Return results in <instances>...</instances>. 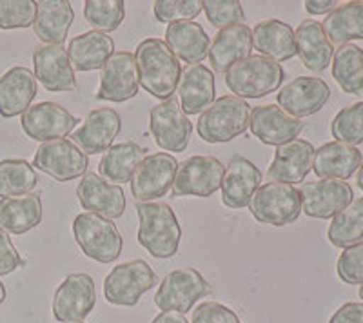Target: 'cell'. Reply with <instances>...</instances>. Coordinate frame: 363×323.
Here are the masks:
<instances>
[{
  "label": "cell",
  "mask_w": 363,
  "mask_h": 323,
  "mask_svg": "<svg viewBox=\"0 0 363 323\" xmlns=\"http://www.w3.org/2000/svg\"><path fill=\"white\" fill-rule=\"evenodd\" d=\"M140 86L155 98H173L182 76L180 60L160 38H145L135 51Z\"/></svg>",
  "instance_id": "6da1fadb"
},
{
  "label": "cell",
  "mask_w": 363,
  "mask_h": 323,
  "mask_svg": "<svg viewBox=\"0 0 363 323\" xmlns=\"http://www.w3.org/2000/svg\"><path fill=\"white\" fill-rule=\"evenodd\" d=\"M249 128L262 144L280 147V145L296 140V137H300V133L303 131V122L287 115L280 106L269 104L251 109Z\"/></svg>",
  "instance_id": "d6986e66"
},
{
  "label": "cell",
  "mask_w": 363,
  "mask_h": 323,
  "mask_svg": "<svg viewBox=\"0 0 363 323\" xmlns=\"http://www.w3.org/2000/svg\"><path fill=\"white\" fill-rule=\"evenodd\" d=\"M138 215V244L151 256L173 258L178 253L182 240V227L169 203L145 202L136 203Z\"/></svg>",
  "instance_id": "7a4b0ae2"
},
{
  "label": "cell",
  "mask_w": 363,
  "mask_h": 323,
  "mask_svg": "<svg viewBox=\"0 0 363 323\" xmlns=\"http://www.w3.org/2000/svg\"><path fill=\"white\" fill-rule=\"evenodd\" d=\"M225 167L216 157L196 154L178 164L173 183V196L209 198L222 187Z\"/></svg>",
  "instance_id": "9c48e42d"
},
{
  "label": "cell",
  "mask_w": 363,
  "mask_h": 323,
  "mask_svg": "<svg viewBox=\"0 0 363 323\" xmlns=\"http://www.w3.org/2000/svg\"><path fill=\"white\" fill-rule=\"evenodd\" d=\"M252 53V29L247 24H236L220 29L209 47V60L216 73H223L233 64L245 60Z\"/></svg>",
  "instance_id": "83f0119b"
},
{
  "label": "cell",
  "mask_w": 363,
  "mask_h": 323,
  "mask_svg": "<svg viewBox=\"0 0 363 323\" xmlns=\"http://www.w3.org/2000/svg\"><path fill=\"white\" fill-rule=\"evenodd\" d=\"M333 79L343 93L363 91V50L354 44L340 46L333 55Z\"/></svg>",
  "instance_id": "d590c367"
},
{
  "label": "cell",
  "mask_w": 363,
  "mask_h": 323,
  "mask_svg": "<svg viewBox=\"0 0 363 323\" xmlns=\"http://www.w3.org/2000/svg\"><path fill=\"white\" fill-rule=\"evenodd\" d=\"M362 164L363 157L358 147L342 142H327L314 151L313 169L318 178L345 182L359 169Z\"/></svg>",
  "instance_id": "484cf974"
},
{
  "label": "cell",
  "mask_w": 363,
  "mask_h": 323,
  "mask_svg": "<svg viewBox=\"0 0 363 323\" xmlns=\"http://www.w3.org/2000/svg\"><path fill=\"white\" fill-rule=\"evenodd\" d=\"M330 133L342 144L354 147L363 144V102L343 108L330 124Z\"/></svg>",
  "instance_id": "ab89813d"
},
{
  "label": "cell",
  "mask_w": 363,
  "mask_h": 323,
  "mask_svg": "<svg viewBox=\"0 0 363 323\" xmlns=\"http://www.w3.org/2000/svg\"><path fill=\"white\" fill-rule=\"evenodd\" d=\"M336 8L335 0H307L306 9L311 15H325Z\"/></svg>",
  "instance_id": "c3c4849f"
},
{
  "label": "cell",
  "mask_w": 363,
  "mask_h": 323,
  "mask_svg": "<svg viewBox=\"0 0 363 323\" xmlns=\"http://www.w3.org/2000/svg\"><path fill=\"white\" fill-rule=\"evenodd\" d=\"M213 287L206 278L193 267L171 271L158 285L155 295V305L162 312H180L186 314L194 307V303L203 296L211 295Z\"/></svg>",
  "instance_id": "ba28073f"
},
{
  "label": "cell",
  "mask_w": 363,
  "mask_h": 323,
  "mask_svg": "<svg viewBox=\"0 0 363 323\" xmlns=\"http://www.w3.org/2000/svg\"><path fill=\"white\" fill-rule=\"evenodd\" d=\"M115 55V40L111 35L100 33V31H87V33L77 35L69 40L67 46V57L71 66L77 71H96L102 69L104 64Z\"/></svg>",
  "instance_id": "1f68e13d"
},
{
  "label": "cell",
  "mask_w": 363,
  "mask_h": 323,
  "mask_svg": "<svg viewBox=\"0 0 363 323\" xmlns=\"http://www.w3.org/2000/svg\"><path fill=\"white\" fill-rule=\"evenodd\" d=\"M178 95H180L182 111L189 115H199L213 106L216 96V84L213 71L203 64L187 66L182 71L178 82Z\"/></svg>",
  "instance_id": "d4e9b609"
},
{
  "label": "cell",
  "mask_w": 363,
  "mask_h": 323,
  "mask_svg": "<svg viewBox=\"0 0 363 323\" xmlns=\"http://www.w3.org/2000/svg\"><path fill=\"white\" fill-rule=\"evenodd\" d=\"M164 42L178 60H184L189 66L203 62L209 57V35L194 21L173 22L167 26Z\"/></svg>",
  "instance_id": "4316f807"
},
{
  "label": "cell",
  "mask_w": 363,
  "mask_h": 323,
  "mask_svg": "<svg viewBox=\"0 0 363 323\" xmlns=\"http://www.w3.org/2000/svg\"><path fill=\"white\" fill-rule=\"evenodd\" d=\"M37 96V79L31 69L15 66L0 76V116L24 115Z\"/></svg>",
  "instance_id": "cb8c5ba5"
},
{
  "label": "cell",
  "mask_w": 363,
  "mask_h": 323,
  "mask_svg": "<svg viewBox=\"0 0 363 323\" xmlns=\"http://www.w3.org/2000/svg\"><path fill=\"white\" fill-rule=\"evenodd\" d=\"M77 124H79V118L55 102H40V104L31 106L21 118L26 137L42 142V144L62 140L64 137L71 135Z\"/></svg>",
  "instance_id": "9a60e30c"
},
{
  "label": "cell",
  "mask_w": 363,
  "mask_h": 323,
  "mask_svg": "<svg viewBox=\"0 0 363 323\" xmlns=\"http://www.w3.org/2000/svg\"><path fill=\"white\" fill-rule=\"evenodd\" d=\"M35 79L51 93H69L77 89V79L67 50L64 46H40L33 53Z\"/></svg>",
  "instance_id": "ffe728a7"
},
{
  "label": "cell",
  "mask_w": 363,
  "mask_h": 323,
  "mask_svg": "<svg viewBox=\"0 0 363 323\" xmlns=\"http://www.w3.org/2000/svg\"><path fill=\"white\" fill-rule=\"evenodd\" d=\"M145 151V147H140L135 142L111 145L99 162L100 176L111 183L131 182L133 174L144 160Z\"/></svg>",
  "instance_id": "836d02e7"
},
{
  "label": "cell",
  "mask_w": 363,
  "mask_h": 323,
  "mask_svg": "<svg viewBox=\"0 0 363 323\" xmlns=\"http://www.w3.org/2000/svg\"><path fill=\"white\" fill-rule=\"evenodd\" d=\"M33 167L50 174L57 182H69L87 173L89 158L71 140H53L38 145L33 158Z\"/></svg>",
  "instance_id": "30bf717a"
},
{
  "label": "cell",
  "mask_w": 363,
  "mask_h": 323,
  "mask_svg": "<svg viewBox=\"0 0 363 323\" xmlns=\"http://www.w3.org/2000/svg\"><path fill=\"white\" fill-rule=\"evenodd\" d=\"M314 147L311 142L296 138L293 142L280 145L274 151L272 164L269 166V180L278 183H300L313 171Z\"/></svg>",
  "instance_id": "7402d4cb"
},
{
  "label": "cell",
  "mask_w": 363,
  "mask_h": 323,
  "mask_svg": "<svg viewBox=\"0 0 363 323\" xmlns=\"http://www.w3.org/2000/svg\"><path fill=\"white\" fill-rule=\"evenodd\" d=\"M37 183V171L28 160L8 158L0 162V198L2 200L29 195Z\"/></svg>",
  "instance_id": "74e56055"
},
{
  "label": "cell",
  "mask_w": 363,
  "mask_h": 323,
  "mask_svg": "<svg viewBox=\"0 0 363 323\" xmlns=\"http://www.w3.org/2000/svg\"><path fill=\"white\" fill-rule=\"evenodd\" d=\"M359 298H362V300H363V285H362V287H359Z\"/></svg>",
  "instance_id": "f5cc1de1"
},
{
  "label": "cell",
  "mask_w": 363,
  "mask_h": 323,
  "mask_svg": "<svg viewBox=\"0 0 363 323\" xmlns=\"http://www.w3.org/2000/svg\"><path fill=\"white\" fill-rule=\"evenodd\" d=\"M284 79L281 64L262 55H251L225 71V86L236 98L242 100L264 98L269 93L278 91Z\"/></svg>",
  "instance_id": "3957f363"
},
{
  "label": "cell",
  "mask_w": 363,
  "mask_h": 323,
  "mask_svg": "<svg viewBox=\"0 0 363 323\" xmlns=\"http://www.w3.org/2000/svg\"><path fill=\"white\" fill-rule=\"evenodd\" d=\"M329 323H363V302L343 303Z\"/></svg>",
  "instance_id": "7dc6e473"
},
{
  "label": "cell",
  "mask_w": 363,
  "mask_h": 323,
  "mask_svg": "<svg viewBox=\"0 0 363 323\" xmlns=\"http://www.w3.org/2000/svg\"><path fill=\"white\" fill-rule=\"evenodd\" d=\"M149 131L160 149L182 153L189 145L193 124L182 111L178 100L169 98L155 106L149 115Z\"/></svg>",
  "instance_id": "8fae6325"
},
{
  "label": "cell",
  "mask_w": 363,
  "mask_h": 323,
  "mask_svg": "<svg viewBox=\"0 0 363 323\" xmlns=\"http://www.w3.org/2000/svg\"><path fill=\"white\" fill-rule=\"evenodd\" d=\"M203 11L200 0H157L153 13L158 22L173 24V22L194 21Z\"/></svg>",
  "instance_id": "60d3db41"
},
{
  "label": "cell",
  "mask_w": 363,
  "mask_h": 323,
  "mask_svg": "<svg viewBox=\"0 0 363 323\" xmlns=\"http://www.w3.org/2000/svg\"><path fill=\"white\" fill-rule=\"evenodd\" d=\"M77 198L87 212L116 220L125 211L124 189L104 180L96 173L84 174L77 186Z\"/></svg>",
  "instance_id": "ac0fdd59"
},
{
  "label": "cell",
  "mask_w": 363,
  "mask_h": 323,
  "mask_svg": "<svg viewBox=\"0 0 363 323\" xmlns=\"http://www.w3.org/2000/svg\"><path fill=\"white\" fill-rule=\"evenodd\" d=\"M191 323H242L231 307L220 302H203L193 311Z\"/></svg>",
  "instance_id": "f6af8a7d"
},
{
  "label": "cell",
  "mask_w": 363,
  "mask_h": 323,
  "mask_svg": "<svg viewBox=\"0 0 363 323\" xmlns=\"http://www.w3.org/2000/svg\"><path fill=\"white\" fill-rule=\"evenodd\" d=\"M262 186V171L244 157H235L222 180V202L229 209L249 208L252 196Z\"/></svg>",
  "instance_id": "603a6c76"
},
{
  "label": "cell",
  "mask_w": 363,
  "mask_h": 323,
  "mask_svg": "<svg viewBox=\"0 0 363 323\" xmlns=\"http://www.w3.org/2000/svg\"><path fill=\"white\" fill-rule=\"evenodd\" d=\"M69 323H84V322H69Z\"/></svg>",
  "instance_id": "db71d44e"
},
{
  "label": "cell",
  "mask_w": 363,
  "mask_h": 323,
  "mask_svg": "<svg viewBox=\"0 0 363 323\" xmlns=\"http://www.w3.org/2000/svg\"><path fill=\"white\" fill-rule=\"evenodd\" d=\"M251 122V106L235 95H223L200 115L199 137L207 144H225L245 135Z\"/></svg>",
  "instance_id": "277c9868"
},
{
  "label": "cell",
  "mask_w": 363,
  "mask_h": 323,
  "mask_svg": "<svg viewBox=\"0 0 363 323\" xmlns=\"http://www.w3.org/2000/svg\"><path fill=\"white\" fill-rule=\"evenodd\" d=\"M42 222V200L37 193L0 202V229L6 234H24Z\"/></svg>",
  "instance_id": "d6a6232c"
},
{
  "label": "cell",
  "mask_w": 363,
  "mask_h": 323,
  "mask_svg": "<svg viewBox=\"0 0 363 323\" xmlns=\"http://www.w3.org/2000/svg\"><path fill=\"white\" fill-rule=\"evenodd\" d=\"M6 296H8V293H6V287H4V283L0 282V305L6 302Z\"/></svg>",
  "instance_id": "816d5d0a"
},
{
  "label": "cell",
  "mask_w": 363,
  "mask_h": 323,
  "mask_svg": "<svg viewBox=\"0 0 363 323\" xmlns=\"http://www.w3.org/2000/svg\"><path fill=\"white\" fill-rule=\"evenodd\" d=\"M301 211L311 218L329 220L354 200L352 187L343 180H316L300 187Z\"/></svg>",
  "instance_id": "2e32d148"
},
{
  "label": "cell",
  "mask_w": 363,
  "mask_h": 323,
  "mask_svg": "<svg viewBox=\"0 0 363 323\" xmlns=\"http://www.w3.org/2000/svg\"><path fill=\"white\" fill-rule=\"evenodd\" d=\"M84 17L95 31L109 33L115 31L125 21L124 0H87L84 2Z\"/></svg>",
  "instance_id": "f35d334b"
},
{
  "label": "cell",
  "mask_w": 363,
  "mask_h": 323,
  "mask_svg": "<svg viewBox=\"0 0 363 323\" xmlns=\"http://www.w3.org/2000/svg\"><path fill=\"white\" fill-rule=\"evenodd\" d=\"M329 98V84L316 76H298L277 95L278 106L298 120L320 111Z\"/></svg>",
  "instance_id": "e0dca14e"
},
{
  "label": "cell",
  "mask_w": 363,
  "mask_h": 323,
  "mask_svg": "<svg viewBox=\"0 0 363 323\" xmlns=\"http://www.w3.org/2000/svg\"><path fill=\"white\" fill-rule=\"evenodd\" d=\"M26 261L22 260L18 251L15 249L13 242L9 237L0 229V276L11 274L13 271H17L18 267L24 266Z\"/></svg>",
  "instance_id": "bcb514c9"
},
{
  "label": "cell",
  "mask_w": 363,
  "mask_h": 323,
  "mask_svg": "<svg viewBox=\"0 0 363 323\" xmlns=\"http://www.w3.org/2000/svg\"><path fill=\"white\" fill-rule=\"evenodd\" d=\"M37 2L33 0H0V29H24L33 26Z\"/></svg>",
  "instance_id": "b9f144b4"
},
{
  "label": "cell",
  "mask_w": 363,
  "mask_h": 323,
  "mask_svg": "<svg viewBox=\"0 0 363 323\" xmlns=\"http://www.w3.org/2000/svg\"><path fill=\"white\" fill-rule=\"evenodd\" d=\"M73 237L82 253L99 264L118 260L124 247V238L113 220L87 211L73 220Z\"/></svg>",
  "instance_id": "5b68a950"
},
{
  "label": "cell",
  "mask_w": 363,
  "mask_h": 323,
  "mask_svg": "<svg viewBox=\"0 0 363 323\" xmlns=\"http://www.w3.org/2000/svg\"><path fill=\"white\" fill-rule=\"evenodd\" d=\"M327 238L335 247L349 249L363 242V196L352 200L342 212L333 218Z\"/></svg>",
  "instance_id": "8d00e7d4"
},
{
  "label": "cell",
  "mask_w": 363,
  "mask_h": 323,
  "mask_svg": "<svg viewBox=\"0 0 363 323\" xmlns=\"http://www.w3.org/2000/svg\"><path fill=\"white\" fill-rule=\"evenodd\" d=\"M249 211L264 225L285 227L294 224L301 212L300 191L289 183H264L252 196Z\"/></svg>",
  "instance_id": "8992f818"
},
{
  "label": "cell",
  "mask_w": 363,
  "mask_h": 323,
  "mask_svg": "<svg viewBox=\"0 0 363 323\" xmlns=\"http://www.w3.org/2000/svg\"><path fill=\"white\" fill-rule=\"evenodd\" d=\"M158 283V276L145 260H131L113 267L104 280V296L113 305L135 307Z\"/></svg>",
  "instance_id": "52a82bcc"
},
{
  "label": "cell",
  "mask_w": 363,
  "mask_h": 323,
  "mask_svg": "<svg viewBox=\"0 0 363 323\" xmlns=\"http://www.w3.org/2000/svg\"><path fill=\"white\" fill-rule=\"evenodd\" d=\"M202 6L209 24L218 29L244 24L245 21L244 8L238 0H206Z\"/></svg>",
  "instance_id": "7bdbcfd3"
},
{
  "label": "cell",
  "mask_w": 363,
  "mask_h": 323,
  "mask_svg": "<svg viewBox=\"0 0 363 323\" xmlns=\"http://www.w3.org/2000/svg\"><path fill=\"white\" fill-rule=\"evenodd\" d=\"M151 323H189L187 322L186 314H180V312H160L157 318Z\"/></svg>",
  "instance_id": "681fc988"
},
{
  "label": "cell",
  "mask_w": 363,
  "mask_h": 323,
  "mask_svg": "<svg viewBox=\"0 0 363 323\" xmlns=\"http://www.w3.org/2000/svg\"><path fill=\"white\" fill-rule=\"evenodd\" d=\"M178 160L169 153L149 154L142 160L131 178V195L136 203L153 202L173 189Z\"/></svg>",
  "instance_id": "7c38bea8"
},
{
  "label": "cell",
  "mask_w": 363,
  "mask_h": 323,
  "mask_svg": "<svg viewBox=\"0 0 363 323\" xmlns=\"http://www.w3.org/2000/svg\"><path fill=\"white\" fill-rule=\"evenodd\" d=\"M96 305L93 278L86 273H73L64 278L53 296V316L57 322H84Z\"/></svg>",
  "instance_id": "4fadbf2b"
},
{
  "label": "cell",
  "mask_w": 363,
  "mask_h": 323,
  "mask_svg": "<svg viewBox=\"0 0 363 323\" xmlns=\"http://www.w3.org/2000/svg\"><path fill=\"white\" fill-rule=\"evenodd\" d=\"M252 47L262 57H267L274 62H285L296 55L294 29L278 18H267L252 28Z\"/></svg>",
  "instance_id": "4dcf8cb0"
},
{
  "label": "cell",
  "mask_w": 363,
  "mask_h": 323,
  "mask_svg": "<svg viewBox=\"0 0 363 323\" xmlns=\"http://www.w3.org/2000/svg\"><path fill=\"white\" fill-rule=\"evenodd\" d=\"M140 79L136 67L135 55L129 51H118L113 55L100 69V87L96 98L113 104H122L138 95Z\"/></svg>",
  "instance_id": "5bb4252c"
},
{
  "label": "cell",
  "mask_w": 363,
  "mask_h": 323,
  "mask_svg": "<svg viewBox=\"0 0 363 323\" xmlns=\"http://www.w3.org/2000/svg\"><path fill=\"white\" fill-rule=\"evenodd\" d=\"M322 26L330 44L345 46L352 40H363V2L352 0L336 6Z\"/></svg>",
  "instance_id": "e575fe53"
},
{
  "label": "cell",
  "mask_w": 363,
  "mask_h": 323,
  "mask_svg": "<svg viewBox=\"0 0 363 323\" xmlns=\"http://www.w3.org/2000/svg\"><path fill=\"white\" fill-rule=\"evenodd\" d=\"M296 40V55L307 69L314 73H323L329 67L335 47L325 35L322 22L303 21L294 31Z\"/></svg>",
  "instance_id": "f1b7e54d"
},
{
  "label": "cell",
  "mask_w": 363,
  "mask_h": 323,
  "mask_svg": "<svg viewBox=\"0 0 363 323\" xmlns=\"http://www.w3.org/2000/svg\"><path fill=\"white\" fill-rule=\"evenodd\" d=\"M122 129V118L111 108H100L87 115L82 128L71 135V142L86 154L106 153Z\"/></svg>",
  "instance_id": "44dd1931"
},
{
  "label": "cell",
  "mask_w": 363,
  "mask_h": 323,
  "mask_svg": "<svg viewBox=\"0 0 363 323\" xmlns=\"http://www.w3.org/2000/svg\"><path fill=\"white\" fill-rule=\"evenodd\" d=\"M74 21V11L67 0H42L37 2L33 29L38 40L48 46H62Z\"/></svg>",
  "instance_id": "f546056e"
},
{
  "label": "cell",
  "mask_w": 363,
  "mask_h": 323,
  "mask_svg": "<svg viewBox=\"0 0 363 323\" xmlns=\"http://www.w3.org/2000/svg\"><path fill=\"white\" fill-rule=\"evenodd\" d=\"M338 276L342 282L349 285H363V242L343 249V253L338 258Z\"/></svg>",
  "instance_id": "ee69618b"
},
{
  "label": "cell",
  "mask_w": 363,
  "mask_h": 323,
  "mask_svg": "<svg viewBox=\"0 0 363 323\" xmlns=\"http://www.w3.org/2000/svg\"><path fill=\"white\" fill-rule=\"evenodd\" d=\"M356 183H358L359 189L363 191V164H362V166H359V169H358V176H356Z\"/></svg>",
  "instance_id": "f907efd6"
}]
</instances>
